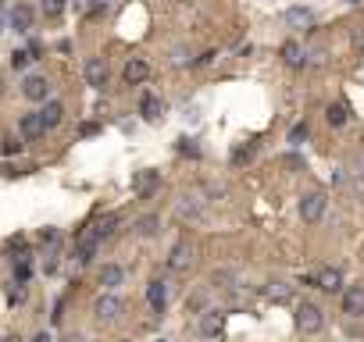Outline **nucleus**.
Masks as SVG:
<instances>
[{"instance_id":"6e6552de","label":"nucleus","mask_w":364,"mask_h":342,"mask_svg":"<svg viewBox=\"0 0 364 342\" xmlns=\"http://www.w3.org/2000/svg\"><path fill=\"white\" fill-rule=\"evenodd\" d=\"M122 307H125V303H122V299H118L115 292H104V296L97 299V303H93V314H97L100 321H115V317L122 314Z\"/></svg>"},{"instance_id":"f8f14e48","label":"nucleus","mask_w":364,"mask_h":342,"mask_svg":"<svg viewBox=\"0 0 364 342\" xmlns=\"http://www.w3.org/2000/svg\"><path fill=\"white\" fill-rule=\"evenodd\" d=\"M18 132H21V139H39L43 132H47V125H43V114H39V111L26 114V118H21V125H18Z\"/></svg>"},{"instance_id":"cd10ccee","label":"nucleus","mask_w":364,"mask_h":342,"mask_svg":"<svg viewBox=\"0 0 364 342\" xmlns=\"http://www.w3.org/2000/svg\"><path fill=\"white\" fill-rule=\"evenodd\" d=\"M250 157H253V143H247V146L236 150V154H232V164H247Z\"/></svg>"},{"instance_id":"a878e982","label":"nucleus","mask_w":364,"mask_h":342,"mask_svg":"<svg viewBox=\"0 0 364 342\" xmlns=\"http://www.w3.org/2000/svg\"><path fill=\"white\" fill-rule=\"evenodd\" d=\"M32 57H36L32 50H15V54H11V68H15V72L29 68V61H32Z\"/></svg>"},{"instance_id":"9b49d317","label":"nucleus","mask_w":364,"mask_h":342,"mask_svg":"<svg viewBox=\"0 0 364 342\" xmlns=\"http://www.w3.org/2000/svg\"><path fill=\"white\" fill-rule=\"evenodd\" d=\"M222 328H225V314L222 310H204L200 314V335L214 339V335H222Z\"/></svg>"},{"instance_id":"7ed1b4c3","label":"nucleus","mask_w":364,"mask_h":342,"mask_svg":"<svg viewBox=\"0 0 364 342\" xmlns=\"http://www.w3.org/2000/svg\"><path fill=\"white\" fill-rule=\"evenodd\" d=\"M193 264H197V246H193L189 239L171 246V253H168V268L171 271H189Z\"/></svg>"},{"instance_id":"4468645a","label":"nucleus","mask_w":364,"mask_h":342,"mask_svg":"<svg viewBox=\"0 0 364 342\" xmlns=\"http://www.w3.org/2000/svg\"><path fill=\"white\" fill-rule=\"evenodd\" d=\"M146 303H150V307H154L157 314L164 310V303H168V285L161 282V278H154V282H150V285H146Z\"/></svg>"},{"instance_id":"9d476101","label":"nucleus","mask_w":364,"mask_h":342,"mask_svg":"<svg viewBox=\"0 0 364 342\" xmlns=\"http://www.w3.org/2000/svg\"><path fill=\"white\" fill-rule=\"evenodd\" d=\"M343 314L364 317V285H350L347 292H343Z\"/></svg>"},{"instance_id":"20e7f679","label":"nucleus","mask_w":364,"mask_h":342,"mask_svg":"<svg viewBox=\"0 0 364 342\" xmlns=\"http://www.w3.org/2000/svg\"><path fill=\"white\" fill-rule=\"evenodd\" d=\"M21 97L32 100V103H47V100H50V82H47V75H26V82H21Z\"/></svg>"},{"instance_id":"f3484780","label":"nucleus","mask_w":364,"mask_h":342,"mask_svg":"<svg viewBox=\"0 0 364 342\" xmlns=\"http://www.w3.org/2000/svg\"><path fill=\"white\" fill-rule=\"evenodd\" d=\"M140 114H143V118H150V121H157V118L164 114V103H161L154 93H146V97L140 100Z\"/></svg>"},{"instance_id":"dca6fc26","label":"nucleus","mask_w":364,"mask_h":342,"mask_svg":"<svg viewBox=\"0 0 364 342\" xmlns=\"http://www.w3.org/2000/svg\"><path fill=\"white\" fill-rule=\"evenodd\" d=\"M278 54H282V61L289 64V68H304V47H300L296 39H286Z\"/></svg>"},{"instance_id":"423d86ee","label":"nucleus","mask_w":364,"mask_h":342,"mask_svg":"<svg viewBox=\"0 0 364 342\" xmlns=\"http://www.w3.org/2000/svg\"><path fill=\"white\" fill-rule=\"evenodd\" d=\"M100 235L93 232V228H86L82 235H79V243H75V256H79V264H90L93 256H97V250H100Z\"/></svg>"},{"instance_id":"39448f33","label":"nucleus","mask_w":364,"mask_h":342,"mask_svg":"<svg viewBox=\"0 0 364 342\" xmlns=\"http://www.w3.org/2000/svg\"><path fill=\"white\" fill-rule=\"evenodd\" d=\"M157 185H161V175H157V171H150V168L133 175V192H136L140 200H150L157 192Z\"/></svg>"},{"instance_id":"0eeeda50","label":"nucleus","mask_w":364,"mask_h":342,"mask_svg":"<svg viewBox=\"0 0 364 342\" xmlns=\"http://www.w3.org/2000/svg\"><path fill=\"white\" fill-rule=\"evenodd\" d=\"M82 75H86V82H90L93 90H104L107 86V61L104 57H90L86 61V68H82Z\"/></svg>"},{"instance_id":"393cba45","label":"nucleus","mask_w":364,"mask_h":342,"mask_svg":"<svg viewBox=\"0 0 364 342\" xmlns=\"http://www.w3.org/2000/svg\"><path fill=\"white\" fill-rule=\"evenodd\" d=\"M64 14V0H43V18H61Z\"/></svg>"},{"instance_id":"72a5a7b5","label":"nucleus","mask_w":364,"mask_h":342,"mask_svg":"<svg viewBox=\"0 0 364 342\" xmlns=\"http://www.w3.org/2000/svg\"><path fill=\"white\" fill-rule=\"evenodd\" d=\"M122 342H128V339H122Z\"/></svg>"},{"instance_id":"412c9836","label":"nucleus","mask_w":364,"mask_h":342,"mask_svg":"<svg viewBox=\"0 0 364 342\" xmlns=\"http://www.w3.org/2000/svg\"><path fill=\"white\" fill-rule=\"evenodd\" d=\"M11 26H15L18 32H29V29H32V8L18 4V8L11 11Z\"/></svg>"},{"instance_id":"b1692460","label":"nucleus","mask_w":364,"mask_h":342,"mask_svg":"<svg viewBox=\"0 0 364 342\" xmlns=\"http://www.w3.org/2000/svg\"><path fill=\"white\" fill-rule=\"evenodd\" d=\"M325 118H329V125H347V107H343V103H332L329 107V111H325Z\"/></svg>"},{"instance_id":"4be33fe9","label":"nucleus","mask_w":364,"mask_h":342,"mask_svg":"<svg viewBox=\"0 0 364 342\" xmlns=\"http://www.w3.org/2000/svg\"><path fill=\"white\" fill-rule=\"evenodd\" d=\"M175 214H179V218H200L204 207H200V200H197V197H182V200H179V207H175Z\"/></svg>"},{"instance_id":"ddd939ff","label":"nucleus","mask_w":364,"mask_h":342,"mask_svg":"<svg viewBox=\"0 0 364 342\" xmlns=\"http://www.w3.org/2000/svg\"><path fill=\"white\" fill-rule=\"evenodd\" d=\"M318 289L321 292H339L343 289V274H339V268H318Z\"/></svg>"},{"instance_id":"7c9ffc66","label":"nucleus","mask_w":364,"mask_h":342,"mask_svg":"<svg viewBox=\"0 0 364 342\" xmlns=\"http://www.w3.org/2000/svg\"><path fill=\"white\" fill-rule=\"evenodd\" d=\"M15 150H21V143H15V139H8V143H4V154H15Z\"/></svg>"},{"instance_id":"c756f323","label":"nucleus","mask_w":364,"mask_h":342,"mask_svg":"<svg viewBox=\"0 0 364 342\" xmlns=\"http://www.w3.org/2000/svg\"><path fill=\"white\" fill-rule=\"evenodd\" d=\"M15 278H18V282H26V278H29V264H18L15 268Z\"/></svg>"},{"instance_id":"f257e3e1","label":"nucleus","mask_w":364,"mask_h":342,"mask_svg":"<svg viewBox=\"0 0 364 342\" xmlns=\"http://www.w3.org/2000/svg\"><path fill=\"white\" fill-rule=\"evenodd\" d=\"M325 207H329V197L321 189L304 192V200H300V218H304L307 225H318L321 218H325Z\"/></svg>"},{"instance_id":"5701e85b","label":"nucleus","mask_w":364,"mask_h":342,"mask_svg":"<svg viewBox=\"0 0 364 342\" xmlns=\"http://www.w3.org/2000/svg\"><path fill=\"white\" fill-rule=\"evenodd\" d=\"M115 225H118V218H115V214H107V218H100V221H93L90 228L100 235V239H107V235H111L115 232Z\"/></svg>"},{"instance_id":"aec40b11","label":"nucleus","mask_w":364,"mask_h":342,"mask_svg":"<svg viewBox=\"0 0 364 342\" xmlns=\"http://www.w3.org/2000/svg\"><path fill=\"white\" fill-rule=\"evenodd\" d=\"M136 232L143 235V239H154V235L161 232V218L157 214H143V218L136 221Z\"/></svg>"},{"instance_id":"1a4fd4ad","label":"nucleus","mask_w":364,"mask_h":342,"mask_svg":"<svg viewBox=\"0 0 364 342\" xmlns=\"http://www.w3.org/2000/svg\"><path fill=\"white\" fill-rule=\"evenodd\" d=\"M122 79H125L128 86H140V82H146V79H150V64H146L143 57H133V61H125V68H122Z\"/></svg>"},{"instance_id":"473e14b6","label":"nucleus","mask_w":364,"mask_h":342,"mask_svg":"<svg viewBox=\"0 0 364 342\" xmlns=\"http://www.w3.org/2000/svg\"><path fill=\"white\" fill-rule=\"evenodd\" d=\"M32 342H50V339H47V335H36V339H32Z\"/></svg>"},{"instance_id":"f03ea898","label":"nucleus","mask_w":364,"mask_h":342,"mask_svg":"<svg viewBox=\"0 0 364 342\" xmlns=\"http://www.w3.org/2000/svg\"><path fill=\"white\" fill-rule=\"evenodd\" d=\"M321 325H325V314H321V307L318 303H300L296 307V328L304 332V335H314V332H321Z\"/></svg>"},{"instance_id":"2eb2a0df","label":"nucleus","mask_w":364,"mask_h":342,"mask_svg":"<svg viewBox=\"0 0 364 342\" xmlns=\"http://www.w3.org/2000/svg\"><path fill=\"white\" fill-rule=\"evenodd\" d=\"M39 114H43V125L47 128H57L61 121H64V103H57V100H47L39 107Z\"/></svg>"},{"instance_id":"a211bd4d","label":"nucleus","mask_w":364,"mask_h":342,"mask_svg":"<svg viewBox=\"0 0 364 342\" xmlns=\"http://www.w3.org/2000/svg\"><path fill=\"white\" fill-rule=\"evenodd\" d=\"M125 282V271L118 268V264H104L100 268V285L104 289H115V285H122Z\"/></svg>"},{"instance_id":"c85d7f7f","label":"nucleus","mask_w":364,"mask_h":342,"mask_svg":"<svg viewBox=\"0 0 364 342\" xmlns=\"http://www.w3.org/2000/svg\"><path fill=\"white\" fill-rule=\"evenodd\" d=\"M304 139H307V125H293V132H289V143H293V146H300Z\"/></svg>"},{"instance_id":"bb28decb","label":"nucleus","mask_w":364,"mask_h":342,"mask_svg":"<svg viewBox=\"0 0 364 342\" xmlns=\"http://www.w3.org/2000/svg\"><path fill=\"white\" fill-rule=\"evenodd\" d=\"M289 292H293V289L282 285V282H271V285H268V296H271V299H289Z\"/></svg>"},{"instance_id":"6ab92c4d","label":"nucleus","mask_w":364,"mask_h":342,"mask_svg":"<svg viewBox=\"0 0 364 342\" xmlns=\"http://www.w3.org/2000/svg\"><path fill=\"white\" fill-rule=\"evenodd\" d=\"M286 21H289L293 29H311V26H314V14H311L307 8H289V11H286Z\"/></svg>"},{"instance_id":"2f4dec72","label":"nucleus","mask_w":364,"mask_h":342,"mask_svg":"<svg viewBox=\"0 0 364 342\" xmlns=\"http://www.w3.org/2000/svg\"><path fill=\"white\" fill-rule=\"evenodd\" d=\"M64 342H82V335H68V339H64Z\"/></svg>"}]
</instances>
